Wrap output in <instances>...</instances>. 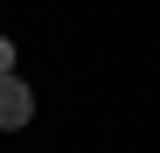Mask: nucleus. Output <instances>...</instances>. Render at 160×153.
Instances as JSON below:
<instances>
[{
  "label": "nucleus",
  "mask_w": 160,
  "mask_h": 153,
  "mask_svg": "<svg viewBox=\"0 0 160 153\" xmlns=\"http://www.w3.org/2000/svg\"><path fill=\"white\" fill-rule=\"evenodd\" d=\"M28 118H35V91L7 70V76H0V132H21Z\"/></svg>",
  "instance_id": "obj_1"
},
{
  "label": "nucleus",
  "mask_w": 160,
  "mask_h": 153,
  "mask_svg": "<svg viewBox=\"0 0 160 153\" xmlns=\"http://www.w3.org/2000/svg\"><path fill=\"white\" fill-rule=\"evenodd\" d=\"M7 70H14V42L0 35V76H7Z\"/></svg>",
  "instance_id": "obj_2"
}]
</instances>
